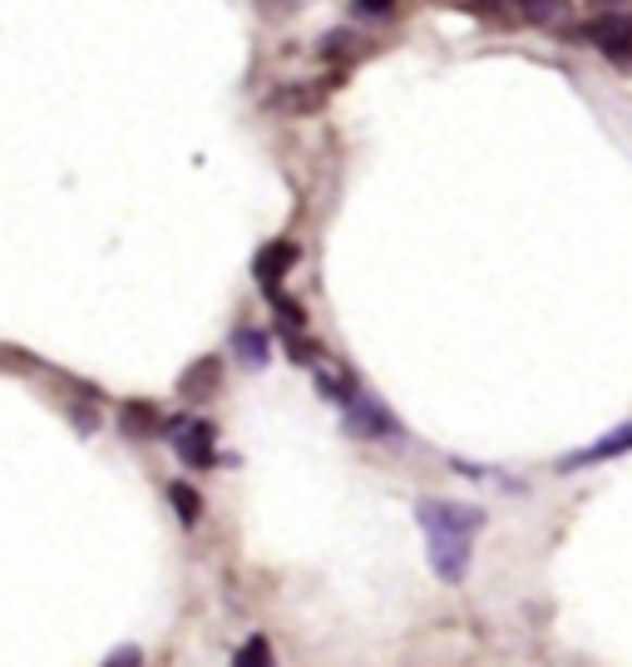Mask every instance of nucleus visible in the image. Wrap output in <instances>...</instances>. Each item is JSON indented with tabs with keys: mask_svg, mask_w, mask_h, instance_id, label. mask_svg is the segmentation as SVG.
Returning a JSON list of instances; mask_svg holds the SVG:
<instances>
[{
	"mask_svg": "<svg viewBox=\"0 0 632 667\" xmlns=\"http://www.w3.org/2000/svg\"><path fill=\"white\" fill-rule=\"evenodd\" d=\"M416 519L430 539V569L435 579L460 583L474 559V534L484 529V509L460 505V499H420Z\"/></svg>",
	"mask_w": 632,
	"mask_h": 667,
	"instance_id": "f257e3e1",
	"label": "nucleus"
},
{
	"mask_svg": "<svg viewBox=\"0 0 632 667\" xmlns=\"http://www.w3.org/2000/svg\"><path fill=\"white\" fill-rule=\"evenodd\" d=\"M573 40L593 45V50H603L608 60L628 65V60H632V15L628 11H603V15H593L588 25H579V30H573Z\"/></svg>",
	"mask_w": 632,
	"mask_h": 667,
	"instance_id": "f03ea898",
	"label": "nucleus"
},
{
	"mask_svg": "<svg viewBox=\"0 0 632 667\" xmlns=\"http://www.w3.org/2000/svg\"><path fill=\"white\" fill-rule=\"evenodd\" d=\"M346 425H351V435H361V441H400V425L391 420V410L375 396H365V391H356V396L346 400Z\"/></svg>",
	"mask_w": 632,
	"mask_h": 667,
	"instance_id": "7ed1b4c3",
	"label": "nucleus"
},
{
	"mask_svg": "<svg viewBox=\"0 0 632 667\" xmlns=\"http://www.w3.org/2000/svg\"><path fill=\"white\" fill-rule=\"evenodd\" d=\"M173 450H178V460L188 470H208L218 460V431L208 420H178L173 425Z\"/></svg>",
	"mask_w": 632,
	"mask_h": 667,
	"instance_id": "20e7f679",
	"label": "nucleus"
},
{
	"mask_svg": "<svg viewBox=\"0 0 632 667\" xmlns=\"http://www.w3.org/2000/svg\"><path fill=\"white\" fill-rule=\"evenodd\" d=\"M218 391H223V356H198L194 367L178 376V396L183 400H213Z\"/></svg>",
	"mask_w": 632,
	"mask_h": 667,
	"instance_id": "39448f33",
	"label": "nucleus"
},
{
	"mask_svg": "<svg viewBox=\"0 0 632 667\" xmlns=\"http://www.w3.org/2000/svg\"><path fill=\"white\" fill-rule=\"evenodd\" d=\"M292 262H297V243H287V237H277V243H268V248L252 258V277L262 282V292H277L282 277L292 272Z\"/></svg>",
	"mask_w": 632,
	"mask_h": 667,
	"instance_id": "423d86ee",
	"label": "nucleus"
},
{
	"mask_svg": "<svg viewBox=\"0 0 632 667\" xmlns=\"http://www.w3.org/2000/svg\"><path fill=\"white\" fill-rule=\"evenodd\" d=\"M371 50H375V45L365 40V35H356V30H332V35H322V40H317V60H326V65H336V70L365 60Z\"/></svg>",
	"mask_w": 632,
	"mask_h": 667,
	"instance_id": "0eeeda50",
	"label": "nucleus"
},
{
	"mask_svg": "<svg viewBox=\"0 0 632 667\" xmlns=\"http://www.w3.org/2000/svg\"><path fill=\"white\" fill-rule=\"evenodd\" d=\"M119 431L129 435V441H153L163 431V410L153 400H124L119 406Z\"/></svg>",
	"mask_w": 632,
	"mask_h": 667,
	"instance_id": "6e6552de",
	"label": "nucleus"
},
{
	"mask_svg": "<svg viewBox=\"0 0 632 667\" xmlns=\"http://www.w3.org/2000/svg\"><path fill=\"white\" fill-rule=\"evenodd\" d=\"M632 450V425H618V431H608L603 441H593L588 450L568 455L563 470H579V465H598V460H612V455H628Z\"/></svg>",
	"mask_w": 632,
	"mask_h": 667,
	"instance_id": "1a4fd4ad",
	"label": "nucleus"
},
{
	"mask_svg": "<svg viewBox=\"0 0 632 667\" xmlns=\"http://www.w3.org/2000/svg\"><path fill=\"white\" fill-rule=\"evenodd\" d=\"M268 109L277 114H307V109H322V89L317 85H282L268 95Z\"/></svg>",
	"mask_w": 632,
	"mask_h": 667,
	"instance_id": "9d476101",
	"label": "nucleus"
},
{
	"mask_svg": "<svg viewBox=\"0 0 632 667\" xmlns=\"http://www.w3.org/2000/svg\"><path fill=\"white\" fill-rule=\"evenodd\" d=\"M233 351L243 356V367L262 371V367H268V356H272V342H268V332H258V326H237V332H233Z\"/></svg>",
	"mask_w": 632,
	"mask_h": 667,
	"instance_id": "9b49d317",
	"label": "nucleus"
},
{
	"mask_svg": "<svg viewBox=\"0 0 632 667\" xmlns=\"http://www.w3.org/2000/svg\"><path fill=\"white\" fill-rule=\"evenodd\" d=\"M169 505H173V515H178V524H183V529H194L198 519H203V495H198L194 484L173 480V484H169Z\"/></svg>",
	"mask_w": 632,
	"mask_h": 667,
	"instance_id": "f8f14e48",
	"label": "nucleus"
},
{
	"mask_svg": "<svg viewBox=\"0 0 632 667\" xmlns=\"http://www.w3.org/2000/svg\"><path fill=\"white\" fill-rule=\"evenodd\" d=\"M233 667H272V643H268L262 633H252L243 647H237Z\"/></svg>",
	"mask_w": 632,
	"mask_h": 667,
	"instance_id": "ddd939ff",
	"label": "nucleus"
},
{
	"mask_svg": "<svg viewBox=\"0 0 632 667\" xmlns=\"http://www.w3.org/2000/svg\"><path fill=\"white\" fill-rule=\"evenodd\" d=\"M400 11V0H351V15L356 21H386V15Z\"/></svg>",
	"mask_w": 632,
	"mask_h": 667,
	"instance_id": "4468645a",
	"label": "nucleus"
},
{
	"mask_svg": "<svg viewBox=\"0 0 632 667\" xmlns=\"http://www.w3.org/2000/svg\"><path fill=\"white\" fill-rule=\"evenodd\" d=\"M99 667H144V653L134 643H124V647H114V653H109Z\"/></svg>",
	"mask_w": 632,
	"mask_h": 667,
	"instance_id": "2eb2a0df",
	"label": "nucleus"
},
{
	"mask_svg": "<svg viewBox=\"0 0 632 667\" xmlns=\"http://www.w3.org/2000/svg\"><path fill=\"white\" fill-rule=\"evenodd\" d=\"M598 5H618V0H598Z\"/></svg>",
	"mask_w": 632,
	"mask_h": 667,
	"instance_id": "dca6fc26",
	"label": "nucleus"
}]
</instances>
